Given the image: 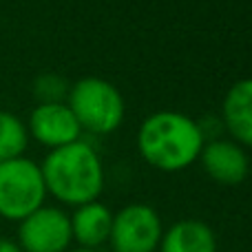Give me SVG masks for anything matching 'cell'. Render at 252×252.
Returning a JSON list of instances; mask_svg holds the SVG:
<instances>
[{
  "label": "cell",
  "mask_w": 252,
  "mask_h": 252,
  "mask_svg": "<svg viewBox=\"0 0 252 252\" xmlns=\"http://www.w3.org/2000/svg\"><path fill=\"white\" fill-rule=\"evenodd\" d=\"M199 159L208 177L215 179L217 184H223V186H235L248 177V155H246L244 146H239L235 139L219 137L213 142H206Z\"/></svg>",
  "instance_id": "ba28073f"
},
{
  "label": "cell",
  "mask_w": 252,
  "mask_h": 252,
  "mask_svg": "<svg viewBox=\"0 0 252 252\" xmlns=\"http://www.w3.org/2000/svg\"><path fill=\"white\" fill-rule=\"evenodd\" d=\"M164 226L155 208L148 204H128L113 215L109 244L113 252H155Z\"/></svg>",
  "instance_id": "5b68a950"
},
{
  "label": "cell",
  "mask_w": 252,
  "mask_h": 252,
  "mask_svg": "<svg viewBox=\"0 0 252 252\" xmlns=\"http://www.w3.org/2000/svg\"><path fill=\"white\" fill-rule=\"evenodd\" d=\"M66 104L78 120L80 128L93 135H109L120 128L126 111L124 97L115 84L95 75L71 84Z\"/></svg>",
  "instance_id": "3957f363"
},
{
  "label": "cell",
  "mask_w": 252,
  "mask_h": 252,
  "mask_svg": "<svg viewBox=\"0 0 252 252\" xmlns=\"http://www.w3.org/2000/svg\"><path fill=\"white\" fill-rule=\"evenodd\" d=\"M71 84L58 73H42L33 80V97L38 104H62L69 97Z\"/></svg>",
  "instance_id": "4fadbf2b"
},
{
  "label": "cell",
  "mask_w": 252,
  "mask_h": 252,
  "mask_svg": "<svg viewBox=\"0 0 252 252\" xmlns=\"http://www.w3.org/2000/svg\"><path fill=\"white\" fill-rule=\"evenodd\" d=\"M47 186L42 170L27 157H16L0 164V217L22 221L44 206Z\"/></svg>",
  "instance_id": "277c9868"
},
{
  "label": "cell",
  "mask_w": 252,
  "mask_h": 252,
  "mask_svg": "<svg viewBox=\"0 0 252 252\" xmlns=\"http://www.w3.org/2000/svg\"><path fill=\"white\" fill-rule=\"evenodd\" d=\"M0 252H22V250L16 241L7 239V237H0Z\"/></svg>",
  "instance_id": "5bb4252c"
},
{
  "label": "cell",
  "mask_w": 252,
  "mask_h": 252,
  "mask_svg": "<svg viewBox=\"0 0 252 252\" xmlns=\"http://www.w3.org/2000/svg\"><path fill=\"white\" fill-rule=\"evenodd\" d=\"M159 252H217V235L201 219H182L164 230Z\"/></svg>",
  "instance_id": "8fae6325"
},
{
  "label": "cell",
  "mask_w": 252,
  "mask_h": 252,
  "mask_svg": "<svg viewBox=\"0 0 252 252\" xmlns=\"http://www.w3.org/2000/svg\"><path fill=\"white\" fill-rule=\"evenodd\" d=\"M221 122L239 146H252V78L239 80L228 89Z\"/></svg>",
  "instance_id": "30bf717a"
},
{
  "label": "cell",
  "mask_w": 252,
  "mask_h": 252,
  "mask_svg": "<svg viewBox=\"0 0 252 252\" xmlns=\"http://www.w3.org/2000/svg\"><path fill=\"white\" fill-rule=\"evenodd\" d=\"M69 252H97V250H87V248H75V250H69Z\"/></svg>",
  "instance_id": "9a60e30c"
},
{
  "label": "cell",
  "mask_w": 252,
  "mask_h": 252,
  "mask_svg": "<svg viewBox=\"0 0 252 252\" xmlns=\"http://www.w3.org/2000/svg\"><path fill=\"white\" fill-rule=\"evenodd\" d=\"M206 139L199 122L179 111H157L137 130V151L146 164L164 173H177L195 164Z\"/></svg>",
  "instance_id": "6da1fadb"
},
{
  "label": "cell",
  "mask_w": 252,
  "mask_h": 252,
  "mask_svg": "<svg viewBox=\"0 0 252 252\" xmlns=\"http://www.w3.org/2000/svg\"><path fill=\"white\" fill-rule=\"evenodd\" d=\"M71 219V235L73 241H78V248L97 250L100 246L109 244L111 226H113V213L109 206L100 201H89L75 208Z\"/></svg>",
  "instance_id": "9c48e42d"
},
{
  "label": "cell",
  "mask_w": 252,
  "mask_h": 252,
  "mask_svg": "<svg viewBox=\"0 0 252 252\" xmlns=\"http://www.w3.org/2000/svg\"><path fill=\"white\" fill-rule=\"evenodd\" d=\"M31 137L40 142L42 146L62 148L69 144L82 139V128H80L75 115L71 113L69 104H35V109L29 115V124H27Z\"/></svg>",
  "instance_id": "52a82bcc"
},
{
  "label": "cell",
  "mask_w": 252,
  "mask_h": 252,
  "mask_svg": "<svg viewBox=\"0 0 252 252\" xmlns=\"http://www.w3.org/2000/svg\"><path fill=\"white\" fill-rule=\"evenodd\" d=\"M47 195L60 204L82 206L97 201L104 190V166L97 151L84 139L62 148H53L40 164Z\"/></svg>",
  "instance_id": "7a4b0ae2"
},
{
  "label": "cell",
  "mask_w": 252,
  "mask_h": 252,
  "mask_svg": "<svg viewBox=\"0 0 252 252\" xmlns=\"http://www.w3.org/2000/svg\"><path fill=\"white\" fill-rule=\"evenodd\" d=\"M29 144V130L18 115L0 111V164L22 157Z\"/></svg>",
  "instance_id": "7c38bea8"
},
{
  "label": "cell",
  "mask_w": 252,
  "mask_h": 252,
  "mask_svg": "<svg viewBox=\"0 0 252 252\" xmlns=\"http://www.w3.org/2000/svg\"><path fill=\"white\" fill-rule=\"evenodd\" d=\"M71 241V219L56 206H42L18 221L16 244L22 252H69Z\"/></svg>",
  "instance_id": "8992f818"
}]
</instances>
